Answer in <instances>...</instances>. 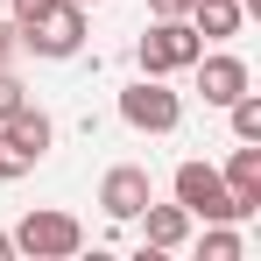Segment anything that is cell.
<instances>
[{
  "label": "cell",
  "mask_w": 261,
  "mask_h": 261,
  "mask_svg": "<svg viewBox=\"0 0 261 261\" xmlns=\"http://www.w3.org/2000/svg\"><path fill=\"white\" fill-rule=\"evenodd\" d=\"M43 155H49V113L14 106V113L0 120V176H29Z\"/></svg>",
  "instance_id": "3957f363"
},
{
  "label": "cell",
  "mask_w": 261,
  "mask_h": 261,
  "mask_svg": "<svg viewBox=\"0 0 261 261\" xmlns=\"http://www.w3.org/2000/svg\"><path fill=\"white\" fill-rule=\"evenodd\" d=\"M240 14H247L240 0H191V29H198L205 43H226V36L240 29Z\"/></svg>",
  "instance_id": "8fae6325"
},
{
  "label": "cell",
  "mask_w": 261,
  "mask_h": 261,
  "mask_svg": "<svg viewBox=\"0 0 261 261\" xmlns=\"http://www.w3.org/2000/svg\"><path fill=\"white\" fill-rule=\"evenodd\" d=\"M14 43H29L36 57H57V64H64V57H78V49H85V7L57 0V7L36 14L29 29H14Z\"/></svg>",
  "instance_id": "5b68a950"
},
{
  "label": "cell",
  "mask_w": 261,
  "mask_h": 261,
  "mask_svg": "<svg viewBox=\"0 0 261 261\" xmlns=\"http://www.w3.org/2000/svg\"><path fill=\"white\" fill-rule=\"evenodd\" d=\"M148 198H155V184H148V170H141V163H113V170H106V184H99L106 219H134Z\"/></svg>",
  "instance_id": "52a82bcc"
},
{
  "label": "cell",
  "mask_w": 261,
  "mask_h": 261,
  "mask_svg": "<svg viewBox=\"0 0 261 261\" xmlns=\"http://www.w3.org/2000/svg\"><path fill=\"white\" fill-rule=\"evenodd\" d=\"M226 113H233V141H261V99L254 92H240Z\"/></svg>",
  "instance_id": "7c38bea8"
},
{
  "label": "cell",
  "mask_w": 261,
  "mask_h": 261,
  "mask_svg": "<svg viewBox=\"0 0 261 261\" xmlns=\"http://www.w3.org/2000/svg\"><path fill=\"white\" fill-rule=\"evenodd\" d=\"M7 254H14V233H0V261H7Z\"/></svg>",
  "instance_id": "ac0fdd59"
},
{
  "label": "cell",
  "mask_w": 261,
  "mask_h": 261,
  "mask_svg": "<svg viewBox=\"0 0 261 261\" xmlns=\"http://www.w3.org/2000/svg\"><path fill=\"white\" fill-rule=\"evenodd\" d=\"M7 57H14V29L0 21V64H7Z\"/></svg>",
  "instance_id": "e0dca14e"
},
{
  "label": "cell",
  "mask_w": 261,
  "mask_h": 261,
  "mask_svg": "<svg viewBox=\"0 0 261 261\" xmlns=\"http://www.w3.org/2000/svg\"><path fill=\"white\" fill-rule=\"evenodd\" d=\"M85 247V226L71 212H29L14 226V254H36V261H71Z\"/></svg>",
  "instance_id": "277c9868"
},
{
  "label": "cell",
  "mask_w": 261,
  "mask_h": 261,
  "mask_svg": "<svg viewBox=\"0 0 261 261\" xmlns=\"http://www.w3.org/2000/svg\"><path fill=\"white\" fill-rule=\"evenodd\" d=\"M49 7H57V0H14V29H29V21L49 14Z\"/></svg>",
  "instance_id": "9a60e30c"
},
{
  "label": "cell",
  "mask_w": 261,
  "mask_h": 261,
  "mask_svg": "<svg viewBox=\"0 0 261 261\" xmlns=\"http://www.w3.org/2000/svg\"><path fill=\"white\" fill-rule=\"evenodd\" d=\"M120 120H127V127H141V134H170L176 120H184V99H176L163 78H148V71H141V85L120 92Z\"/></svg>",
  "instance_id": "8992f818"
},
{
  "label": "cell",
  "mask_w": 261,
  "mask_h": 261,
  "mask_svg": "<svg viewBox=\"0 0 261 261\" xmlns=\"http://www.w3.org/2000/svg\"><path fill=\"white\" fill-rule=\"evenodd\" d=\"M134 219H141V240H148L155 254L184 247V233H191V212H184V205H155V198H148V205H141Z\"/></svg>",
  "instance_id": "9c48e42d"
},
{
  "label": "cell",
  "mask_w": 261,
  "mask_h": 261,
  "mask_svg": "<svg viewBox=\"0 0 261 261\" xmlns=\"http://www.w3.org/2000/svg\"><path fill=\"white\" fill-rule=\"evenodd\" d=\"M155 14H191V0H148Z\"/></svg>",
  "instance_id": "2e32d148"
},
{
  "label": "cell",
  "mask_w": 261,
  "mask_h": 261,
  "mask_svg": "<svg viewBox=\"0 0 261 261\" xmlns=\"http://www.w3.org/2000/svg\"><path fill=\"white\" fill-rule=\"evenodd\" d=\"M219 176H226V191H233L247 212H261V148H254V141H240V148L226 155V170H219Z\"/></svg>",
  "instance_id": "30bf717a"
},
{
  "label": "cell",
  "mask_w": 261,
  "mask_h": 261,
  "mask_svg": "<svg viewBox=\"0 0 261 261\" xmlns=\"http://www.w3.org/2000/svg\"><path fill=\"white\" fill-rule=\"evenodd\" d=\"M71 7H99V0H71Z\"/></svg>",
  "instance_id": "d6986e66"
},
{
  "label": "cell",
  "mask_w": 261,
  "mask_h": 261,
  "mask_svg": "<svg viewBox=\"0 0 261 261\" xmlns=\"http://www.w3.org/2000/svg\"><path fill=\"white\" fill-rule=\"evenodd\" d=\"M191 71H198V92H205V106H233V99L247 92V64H240V57H226V49H219V57H198Z\"/></svg>",
  "instance_id": "ba28073f"
},
{
  "label": "cell",
  "mask_w": 261,
  "mask_h": 261,
  "mask_svg": "<svg viewBox=\"0 0 261 261\" xmlns=\"http://www.w3.org/2000/svg\"><path fill=\"white\" fill-rule=\"evenodd\" d=\"M14 106H29V92H21V78H7V64H0V120H7Z\"/></svg>",
  "instance_id": "5bb4252c"
},
{
  "label": "cell",
  "mask_w": 261,
  "mask_h": 261,
  "mask_svg": "<svg viewBox=\"0 0 261 261\" xmlns=\"http://www.w3.org/2000/svg\"><path fill=\"white\" fill-rule=\"evenodd\" d=\"M134 57H141L148 78H170V71H191V64L205 57V36H198L184 14H155V29L134 43Z\"/></svg>",
  "instance_id": "6da1fadb"
},
{
  "label": "cell",
  "mask_w": 261,
  "mask_h": 261,
  "mask_svg": "<svg viewBox=\"0 0 261 261\" xmlns=\"http://www.w3.org/2000/svg\"><path fill=\"white\" fill-rule=\"evenodd\" d=\"M176 205L191 219H205V226H212V219H254L233 191H226V176H219L212 163H184V170H176Z\"/></svg>",
  "instance_id": "7a4b0ae2"
},
{
  "label": "cell",
  "mask_w": 261,
  "mask_h": 261,
  "mask_svg": "<svg viewBox=\"0 0 261 261\" xmlns=\"http://www.w3.org/2000/svg\"><path fill=\"white\" fill-rule=\"evenodd\" d=\"M205 261H240V233H233V219H212V233H205Z\"/></svg>",
  "instance_id": "4fadbf2b"
}]
</instances>
